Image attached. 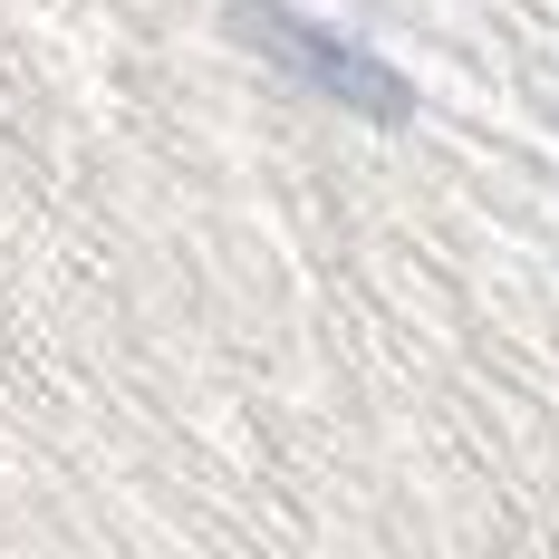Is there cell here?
<instances>
[{"mask_svg":"<svg viewBox=\"0 0 559 559\" xmlns=\"http://www.w3.org/2000/svg\"><path fill=\"white\" fill-rule=\"evenodd\" d=\"M241 29L261 39V49L309 87V97H329V107H357V116H386V126H405L415 116V87L395 78L377 49H357V39H337V29H319V20H299V10H280V0H241Z\"/></svg>","mask_w":559,"mask_h":559,"instance_id":"1","label":"cell"}]
</instances>
